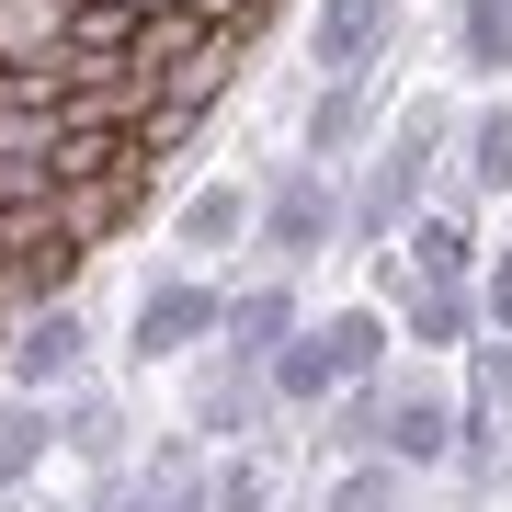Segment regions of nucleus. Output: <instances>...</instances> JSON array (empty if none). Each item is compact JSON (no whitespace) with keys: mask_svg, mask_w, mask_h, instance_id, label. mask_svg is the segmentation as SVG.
<instances>
[{"mask_svg":"<svg viewBox=\"0 0 512 512\" xmlns=\"http://www.w3.org/2000/svg\"><path fill=\"white\" fill-rule=\"evenodd\" d=\"M433 160H444V114H433V103H410L399 126L365 148V194L342 205V239H353V251H399V228L421 217V183H433Z\"/></svg>","mask_w":512,"mask_h":512,"instance_id":"f257e3e1","label":"nucleus"},{"mask_svg":"<svg viewBox=\"0 0 512 512\" xmlns=\"http://www.w3.org/2000/svg\"><path fill=\"white\" fill-rule=\"evenodd\" d=\"M217 319H228V285L205 274V262H171V274H148L137 308H126V365H183V353L217 342Z\"/></svg>","mask_w":512,"mask_h":512,"instance_id":"f03ea898","label":"nucleus"},{"mask_svg":"<svg viewBox=\"0 0 512 512\" xmlns=\"http://www.w3.org/2000/svg\"><path fill=\"white\" fill-rule=\"evenodd\" d=\"M251 239L274 251V274H308L330 239H342V194H330V160H308V148H296L274 183H262V205H251Z\"/></svg>","mask_w":512,"mask_h":512,"instance_id":"7ed1b4c3","label":"nucleus"},{"mask_svg":"<svg viewBox=\"0 0 512 512\" xmlns=\"http://www.w3.org/2000/svg\"><path fill=\"white\" fill-rule=\"evenodd\" d=\"M399 46V0H308V57L330 80H376Z\"/></svg>","mask_w":512,"mask_h":512,"instance_id":"20e7f679","label":"nucleus"},{"mask_svg":"<svg viewBox=\"0 0 512 512\" xmlns=\"http://www.w3.org/2000/svg\"><path fill=\"white\" fill-rule=\"evenodd\" d=\"M80 376H92V319H80L69 296H46V308L12 330V387L57 399V387H80Z\"/></svg>","mask_w":512,"mask_h":512,"instance_id":"39448f33","label":"nucleus"},{"mask_svg":"<svg viewBox=\"0 0 512 512\" xmlns=\"http://www.w3.org/2000/svg\"><path fill=\"white\" fill-rule=\"evenodd\" d=\"M376 456H399L410 478H433L444 456H456V399L421 376H387V421H376Z\"/></svg>","mask_w":512,"mask_h":512,"instance_id":"423d86ee","label":"nucleus"},{"mask_svg":"<svg viewBox=\"0 0 512 512\" xmlns=\"http://www.w3.org/2000/svg\"><path fill=\"white\" fill-rule=\"evenodd\" d=\"M296 319H308V296H296V274H262V285H228V319H217V353H228V365H274V353H285V330Z\"/></svg>","mask_w":512,"mask_h":512,"instance_id":"0eeeda50","label":"nucleus"},{"mask_svg":"<svg viewBox=\"0 0 512 512\" xmlns=\"http://www.w3.org/2000/svg\"><path fill=\"white\" fill-rule=\"evenodd\" d=\"M399 330H410L421 353H467L490 319H478V285H433V274H410V285H399Z\"/></svg>","mask_w":512,"mask_h":512,"instance_id":"6e6552de","label":"nucleus"},{"mask_svg":"<svg viewBox=\"0 0 512 512\" xmlns=\"http://www.w3.org/2000/svg\"><path fill=\"white\" fill-rule=\"evenodd\" d=\"M444 467L467 478V501H490V490H501V467H512V421H501L490 387H467V399H456V456H444Z\"/></svg>","mask_w":512,"mask_h":512,"instance_id":"1a4fd4ad","label":"nucleus"},{"mask_svg":"<svg viewBox=\"0 0 512 512\" xmlns=\"http://www.w3.org/2000/svg\"><path fill=\"white\" fill-rule=\"evenodd\" d=\"M57 456V399H35V387H12L0 399V501L35 490V467Z\"/></svg>","mask_w":512,"mask_h":512,"instance_id":"9d476101","label":"nucleus"},{"mask_svg":"<svg viewBox=\"0 0 512 512\" xmlns=\"http://www.w3.org/2000/svg\"><path fill=\"white\" fill-rule=\"evenodd\" d=\"M399 262H410V274H433V285H478V239H467L456 205H421V217L399 228Z\"/></svg>","mask_w":512,"mask_h":512,"instance_id":"9b49d317","label":"nucleus"},{"mask_svg":"<svg viewBox=\"0 0 512 512\" xmlns=\"http://www.w3.org/2000/svg\"><path fill=\"white\" fill-rule=\"evenodd\" d=\"M365 137H376V80H319V103H308V160L342 171Z\"/></svg>","mask_w":512,"mask_h":512,"instance_id":"f8f14e48","label":"nucleus"},{"mask_svg":"<svg viewBox=\"0 0 512 512\" xmlns=\"http://www.w3.org/2000/svg\"><path fill=\"white\" fill-rule=\"evenodd\" d=\"M251 205H262V194H239V183H205V194L183 205V228H171V251H183V262H228L239 239H251Z\"/></svg>","mask_w":512,"mask_h":512,"instance_id":"ddd939ff","label":"nucleus"},{"mask_svg":"<svg viewBox=\"0 0 512 512\" xmlns=\"http://www.w3.org/2000/svg\"><path fill=\"white\" fill-rule=\"evenodd\" d=\"M456 57H467V80H512V0H456Z\"/></svg>","mask_w":512,"mask_h":512,"instance_id":"4468645a","label":"nucleus"},{"mask_svg":"<svg viewBox=\"0 0 512 512\" xmlns=\"http://www.w3.org/2000/svg\"><path fill=\"white\" fill-rule=\"evenodd\" d=\"M399 501H410V467L399 456H342L330 490H319V512H399Z\"/></svg>","mask_w":512,"mask_h":512,"instance_id":"2eb2a0df","label":"nucleus"},{"mask_svg":"<svg viewBox=\"0 0 512 512\" xmlns=\"http://www.w3.org/2000/svg\"><path fill=\"white\" fill-rule=\"evenodd\" d=\"M467 194H512V92H490V103H478L467 114Z\"/></svg>","mask_w":512,"mask_h":512,"instance_id":"dca6fc26","label":"nucleus"},{"mask_svg":"<svg viewBox=\"0 0 512 512\" xmlns=\"http://www.w3.org/2000/svg\"><path fill=\"white\" fill-rule=\"evenodd\" d=\"M57 444H69V456H92V467L126 456V421H114L103 387H57Z\"/></svg>","mask_w":512,"mask_h":512,"instance_id":"f3484780","label":"nucleus"},{"mask_svg":"<svg viewBox=\"0 0 512 512\" xmlns=\"http://www.w3.org/2000/svg\"><path fill=\"white\" fill-rule=\"evenodd\" d=\"M319 330H330V353H342V376H387V353H399V342H387V308H365V296L330 308Z\"/></svg>","mask_w":512,"mask_h":512,"instance_id":"a211bd4d","label":"nucleus"},{"mask_svg":"<svg viewBox=\"0 0 512 512\" xmlns=\"http://www.w3.org/2000/svg\"><path fill=\"white\" fill-rule=\"evenodd\" d=\"M262 501H274V478H262L251 456H228L217 478H205V512H262Z\"/></svg>","mask_w":512,"mask_h":512,"instance_id":"6ab92c4d","label":"nucleus"},{"mask_svg":"<svg viewBox=\"0 0 512 512\" xmlns=\"http://www.w3.org/2000/svg\"><path fill=\"white\" fill-rule=\"evenodd\" d=\"M467 387H490V399H501V421H512V330L467 342Z\"/></svg>","mask_w":512,"mask_h":512,"instance_id":"aec40b11","label":"nucleus"},{"mask_svg":"<svg viewBox=\"0 0 512 512\" xmlns=\"http://www.w3.org/2000/svg\"><path fill=\"white\" fill-rule=\"evenodd\" d=\"M478 319L512 330V251H478Z\"/></svg>","mask_w":512,"mask_h":512,"instance_id":"412c9836","label":"nucleus"},{"mask_svg":"<svg viewBox=\"0 0 512 512\" xmlns=\"http://www.w3.org/2000/svg\"><path fill=\"white\" fill-rule=\"evenodd\" d=\"M399 512H410V501H399Z\"/></svg>","mask_w":512,"mask_h":512,"instance_id":"4be33fe9","label":"nucleus"}]
</instances>
